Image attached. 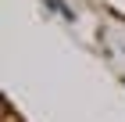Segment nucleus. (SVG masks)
Returning a JSON list of instances; mask_svg holds the SVG:
<instances>
[{
    "mask_svg": "<svg viewBox=\"0 0 125 122\" xmlns=\"http://www.w3.org/2000/svg\"><path fill=\"white\" fill-rule=\"evenodd\" d=\"M50 4H57V0H50Z\"/></svg>",
    "mask_w": 125,
    "mask_h": 122,
    "instance_id": "obj_1",
    "label": "nucleus"
}]
</instances>
